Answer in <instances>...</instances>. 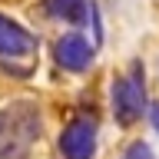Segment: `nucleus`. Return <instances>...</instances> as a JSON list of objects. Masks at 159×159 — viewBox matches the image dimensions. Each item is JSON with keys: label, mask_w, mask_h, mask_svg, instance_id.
Listing matches in <instances>:
<instances>
[{"label": "nucleus", "mask_w": 159, "mask_h": 159, "mask_svg": "<svg viewBox=\"0 0 159 159\" xmlns=\"http://www.w3.org/2000/svg\"><path fill=\"white\" fill-rule=\"evenodd\" d=\"M43 136V113L37 99H10L0 106V159H27Z\"/></svg>", "instance_id": "1"}, {"label": "nucleus", "mask_w": 159, "mask_h": 159, "mask_svg": "<svg viewBox=\"0 0 159 159\" xmlns=\"http://www.w3.org/2000/svg\"><path fill=\"white\" fill-rule=\"evenodd\" d=\"M47 13L63 23H83L86 20V0H47Z\"/></svg>", "instance_id": "6"}, {"label": "nucleus", "mask_w": 159, "mask_h": 159, "mask_svg": "<svg viewBox=\"0 0 159 159\" xmlns=\"http://www.w3.org/2000/svg\"><path fill=\"white\" fill-rule=\"evenodd\" d=\"M146 80H143V63H133L126 76H116L113 80V116L123 129L133 126L143 109H146Z\"/></svg>", "instance_id": "2"}, {"label": "nucleus", "mask_w": 159, "mask_h": 159, "mask_svg": "<svg viewBox=\"0 0 159 159\" xmlns=\"http://www.w3.org/2000/svg\"><path fill=\"white\" fill-rule=\"evenodd\" d=\"M33 50H37V37L23 23L10 20L7 13H0V57L20 60V57H30Z\"/></svg>", "instance_id": "5"}, {"label": "nucleus", "mask_w": 159, "mask_h": 159, "mask_svg": "<svg viewBox=\"0 0 159 159\" xmlns=\"http://www.w3.org/2000/svg\"><path fill=\"white\" fill-rule=\"evenodd\" d=\"M126 159H156V156H152V149H149L146 143H133V146L126 149Z\"/></svg>", "instance_id": "7"}, {"label": "nucleus", "mask_w": 159, "mask_h": 159, "mask_svg": "<svg viewBox=\"0 0 159 159\" xmlns=\"http://www.w3.org/2000/svg\"><path fill=\"white\" fill-rule=\"evenodd\" d=\"M60 156L63 159H93L96 156V123L86 116L73 119L60 133Z\"/></svg>", "instance_id": "3"}, {"label": "nucleus", "mask_w": 159, "mask_h": 159, "mask_svg": "<svg viewBox=\"0 0 159 159\" xmlns=\"http://www.w3.org/2000/svg\"><path fill=\"white\" fill-rule=\"evenodd\" d=\"M53 57H57V63L63 70L83 73V70H89V63H93V47H89V40L80 37V33H63V37L57 40V47H53Z\"/></svg>", "instance_id": "4"}, {"label": "nucleus", "mask_w": 159, "mask_h": 159, "mask_svg": "<svg viewBox=\"0 0 159 159\" xmlns=\"http://www.w3.org/2000/svg\"><path fill=\"white\" fill-rule=\"evenodd\" d=\"M146 113H149V123H152V129L159 133V103H149Z\"/></svg>", "instance_id": "8"}]
</instances>
